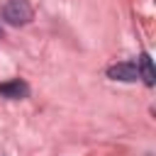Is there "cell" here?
Masks as SVG:
<instances>
[{"instance_id": "1", "label": "cell", "mask_w": 156, "mask_h": 156, "mask_svg": "<svg viewBox=\"0 0 156 156\" xmlns=\"http://www.w3.org/2000/svg\"><path fill=\"white\" fill-rule=\"evenodd\" d=\"M0 15H2V20H5L7 24L20 27V24H27V22L32 20V7H29L24 0H7V2L2 5Z\"/></svg>"}, {"instance_id": "2", "label": "cell", "mask_w": 156, "mask_h": 156, "mask_svg": "<svg viewBox=\"0 0 156 156\" xmlns=\"http://www.w3.org/2000/svg\"><path fill=\"white\" fill-rule=\"evenodd\" d=\"M107 78L112 80H124V83H134L139 78V71H136V63H115L107 68Z\"/></svg>"}, {"instance_id": "3", "label": "cell", "mask_w": 156, "mask_h": 156, "mask_svg": "<svg viewBox=\"0 0 156 156\" xmlns=\"http://www.w3.org/2000/svg\"><path fill=\"white\" fill-rule=\"evenodd\" d=\"M29 95V85L20 78L15 80H7V83H0V98H10V100H20V98H27Z\"/></svg>"}, {"instance_id": "4", "label": "cell", "mask_w": 156, "mask_h": 156, "mask_svg": "<svg viewBox=\"0 0 156 156\" xmlns=\"http://www.w3.org/2000/svg\"><path fill=\"white\" fill-rule=\"evenodd\" d=\"M136 71H139V78H141L146 85H154L156 73H154V63H151V56H149V54H141V56H139V66H136Z\"/></svg>"}, {"instance_id": "5", "label": "cell", "mask_w": 156, "mask_h": 156, "mask_svg": "<svg viewBox=\"0 0 156 156\" xmlns=\"http://www.w3.org/2000/svg\"><path fill=\"white\" fill-rule=\"evenodd\" d=\"M0 39H2V27H0Z\"/></svg>"}]
</instances>
